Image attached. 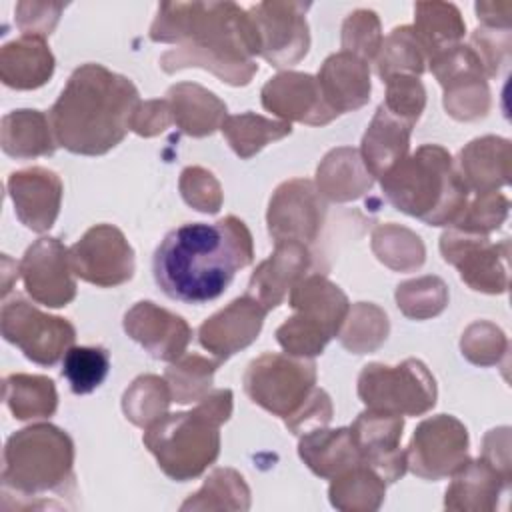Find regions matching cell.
<instances>
[{
    "instance_id": "obj_1",
    "label": "cell",
    "mask_w": 512,
    "mask_h": 512,
    "mask_svg": "<svg viewBox=\"0 0 512 512\" xmlns=\"http://www.w3.org/2000/svg\"><path fill=\"white\" fill-rule=\"evenodd\" d=\"M154 42H178L160 58L164 72L206 68L222 82L244 86L258 72L260 40L248 10L234 2H162L150 26Z\"/></svg>"
},
{
    "instance_id": "obj_2",
    "label": "cell",
    "mask_w": 512,
    "mask_h": 512,
    "mask_svg": "<svg viewBox=\"0 0 512 512\" xmlns=\"http://www.w3.org/2000/svg\"><path fill=\"white\" fill-rule=\"evenodd\" d=\"M254 242L236 216L214 224L188 222L170 230L152 258L158 288L172 300L204 304L216 300L236 272L252 264Z\"/></svg>"
},
{
    "instance_id": "obj_3",
    "label": "cell",
    "mask_w": 512,
    "mask_h": 512,
    "mask_svg": "<svg viewBox=\"0 0 512 512\" xmlns=\"http://www.w3.org/2000/svg\"><path fill=\"white\" fill-rule=\"evenodd\" d=\"M138 104L130 78L102 64H82L48 112L56 144L72 154H106L128 134Z\"/></svg>"
},
{
    "instance_id": "obj_4",
    "label": "cell",
    "mask_w": 512,
    "mask_h": 512,
    "mask_svg": "<svg viewBox=\"0 0 512 512\" xmlns=\"http://www.w3.org/2000/svg\"><path fill=\"white\" fill-rule=\"evenodd\" d=\"M386 200L428 226H452L468 204V186L450 152L424 144L380 176Z\"/></svg>"
},
{
    "instance_id": "obj_5",
    "label": "cell",
    "mask_w": 512,
    "mask_h": 512,
    "mask_svg": "<svg viewBox=\"0 0 512 512\" xmlns=\"http://www.w3.org/2000/svg\"><path fill=\"white\" fill-rule=\"evenodd\" d=\"M232 414V392L212 390L188 412L164 414L146 426L144 446L176 482L200 476L220 454V426Z\"/></svg>"
},
{
    "instance_id": "obj_6",
    "label": "cell",
    "mask_w": 512,
    "mask_h": 512,
    "mask_svg": "<svg viewBox=\"0 0 512 512\" xmlns=\"http://www.w3.org/2000/svg\"><path fill=\"white\" fill-rule=\"evenodd\" d=\"M74 444L54 424H32L14 432L4 446L2 496L48 498L74 490Z\"/></svg>"
},
{
    "instance_id": "obj_7",
    "label": "cell",
    "mask_w": 512,
    "mask_h": 512,
    "mask_svg": "<svg viewBox=\"0 0 512 512\" xmlns=\"http://www.w3.org/2000/svg\"><path fill=\"white\" fill-rule=\"evenodd\" d=\"M288 302L296 314L276 330V340L286 354L300 358L322 354L350 312L346 294L320 274L302 276L292 286Z\"/></svg>"
},
{
    "instance_id": "obj_8",
    "label": "cell",
    "mask_w": 512,
    "mask_h": 512,
    "mask_svg": "<svg viewBox=\"0 0 512 512\" xmlns=\"http://www.w3.org/2000/svg\"><path fill=\"white\" fill-rule=\"evenodd\" d=\"M436 380L424 362L406 358L398 366L366 364L358 376V396L370 410L420 416L436 404Z\"/></svg>"
},
{
    "instance_id": "obj_9",
    "label": "cell",
    "mask_w": 512,
    "mask_h": 512,
    "mask_svg": "<svg viewBox=\"0 0 512 512\" xmlns=\"http://www.w3.org/2000/svg\"><path fill=\"white\" fill-rule=\"evenodd\" d=\"M242 382L254 404L286 422L316 390V364L310 358L266 352L248 364Z\"/></svg>"
},
{
    "instance_id": "obj_10",
    "label": "cell",
    "mask_w": 512,
    "mask_h": 512,
    "mask_svg": "<svg viewBox=\"0 0 512 512\" xmlns=\"http://www.w3.org/2000/svg\"><path fill=\"white\" fill-rule=\"evenodd\" d=\"M0 330L6 342L40 366H54L76 340V330L66 318L44 314L18 296L4 302Z\"/></svg>"
},
{
    "instance_id": "obj_11",
    "label": "cell",
    "mask_w": 512,
    "mask_h": 512,
    "mask_svg": "<svg viewBox=\"0 0 512 512\" xmlns=\"http://www.w3.org/2000/svg\"><path fill=\"white\" fill-rule=\"evenodd\" d=\"M404 454L406 468L424 480L452 476L468 460V430L450 414L426 418L414 430Z\"/></svg>"
},
{
    "instance_id": "obj_12",
    "label": "cell",
    "mask_w": 512,
    "mask_h": 512,
    "mask_svg": "<svg viewBox=\"0 0 512 512\" xmlns=\"http://www.w3.org/2000/svg\"><path fill=\"white\" fill-rule=\"evenodd\" d=\"M306 2H258L248 8L260 40V56L274 68L292 66L308 54L310 32Z\"/></svg>"
},
{
    "instance_id": "obj_13",
    "label": "cell",
    "mask_w": 512,
    "mask_h": 512,
    "mask_svg": "<svg viewBox=\"0 0 512 512\" xmlns=\"http://www.w3.org/2000/svg\"><path fill=\"white\" fill-rule=\"evenodd\" d=\"M444 88V108L456 120H476L490 108L486 72L470 46L458 44L430 62Z\"/></svg>"
},
{
    "instance_id": "obj_14",
    "label": "cell",
    "mask_w": 512,
    "mask_h": 512,
    "mask_svg": "<svg viewBox=\"0 0 512 512\" xmlns=\"http://www.w3.org/2000/svg\"><path fill=\"white\" fill-rule=\"evenodd\" d=\"M442 258L456 266L460 278L478 292L502 294L508 288V238L492 244L484 234L448 230L440 238Z\"/></svg>"
},
{
    "instance_id": "obj_15",
    "label": "cell",
    "mask_w": 512,
    "mask_h": 512,
    "mask_svg": "<svg viewBox=\"0 0 512 512\" xmlns=\"http://www.w3.org/2000/svg\"><path fill=\"white\" fill-rule=\"evenodd\" d=\"M70 266L84 282L108 288L124 284L134 274V250L112 224H96L68 250Z\"/></svg>"
},
{
    "instance_id": "obj_16",
    "label": "cell",
    "mask_w": 512,
    "mask_h": 512,
    "mask_svg": "<svg viewBox=\"0 0 512 512\" xmlns=\"http://www.w3.org/2000/svg\"><path fill=\"white\" fill-rule=\"evenodd\" d=\"M326 216L322 194L310 180L294 178L280 184L270 198L266 222L274 242H314Z\"/></svg>"
},
{
    "instance_id": "obj_17",
    "label": "cell",
    "mask_w": 512,
    "mask_h": 512,
    "mask_svg": "<svg viewBox=\"0 0 512 512\" xmlns=\"http://www.w3.org/2000/svg\"><path fill=\"white\" fill-rule=\"evenodd\" d=\"M20 276L34 302L62 308L76 296V282L66 246L58 238L36 240L20 260Z\"/></svg>"
},
{
    "instance_id": "obj_18",
    "label": "cell",
    "mask_w": 512,
    "mask_h": 512,
    "mask_svg": "<svg viewBox=\"0 0 512 512\" xmlns=\"http://www.w3.org/2000/svg\"><path fill=\"white\" fill-rule=\"evenodd\" d=\"M402 428V416L370 408L358 414L350 426L362 464L370 466L384 482H396L408 470L406 454L400 450Z\"/></svg>"
},
{
    "instance_id": "obj_19",
    "label": "cell",
    "mask_w": 512,
    "mask_h": 512,
    "mask_svg": "<svg viewBox=\"0 0 512 512\" xmlns=\"http://www.w3.org/2000/svg\"><path fill=\"white\" fill-rule=\"evenodd\" d=\"M262 106L284 122L324 126L338 114L326 104L318 80L304 72H280L262 88Z\"/></svg>"
},
{
    "instance_id": "obj_20",
    "label": "cell",
    "mask_w": 512,
    "mask_h": 512,
    "mask_svg": "<svg viewBox=\"0 0 512 512\" xmlns=\"http://www.w3.org/2000/svg\"><path fill=\"white\" fill-rule=\"evenodd\" d=\"M266 314L268 310L256 298L244 294L204 320L198 328V340L224 362L258 338Z\"/></svg>"
},
{
    "instance_id": "obj_21",
    "label": "cell",
    "mask_w": 512,
    "mask_h": 512,
    "mask_svg": "<svg viewBox=\"0 0 512 512\" xmlns=\"http://www.w3.org/2000/svg\"><path fill=\"white\" fill-rule=\"evenodd\" d=\"M124 330L152 358L164 362L178 360L192 338V330L182 316L150 300L134 304L124 314Z\"/></svg>"
},
{
    "instance_id": "obj_22",
    "label": "cell",
    "mask_w": 512,
    "mask_h": 512,
    "mask_svg": "<svg viewBox=\"0 0 512 512\" xmlns=\"http://www.w3.org/2000/svg\"><path fill=\"white\" fill-rule=\"evenodd\" d=\"M8 194L18 220L32 232H46L56 222L62 202V180L40 166L16 170L8 176Z\"/></svg>"
},
{
    "instance_id": "obj_23",
    "label": "cell",
    "mask_w": 512,
    "mask_h": 512,
    "mask_svg": "<svg viewBox=\"0 0 512 512\" xmlns=\"http://www.w3.org/2000/svg\"><path fill=\"white\" fill-rule=\"evenodd\" d=\"M310 266L308 246L302 242H276L274 252L254 270L246 294L256 298L266 310L282 304L292 286Z\"/></svg>"
},
{
    "instance_id": "obj_24",
    "label": "cell",
    "mask_w": 512,
    "mask_h": 512,
    "mask_svg": "<svg viewBox=\"0 0 512 512\" xmlns=\"http://www.w3.org/2000/svg\"><path fill=\"white\" fill-rule=\"evenodd\" d=\"M326 104L340 116L354 112L370 100V68L368 62L352 52H336L328 56L316 76Z\"/></svg>"
},
{
    "instance_id": "obj_25",
    "label": "cell",
    "mask_w": 512,
    "mask_h": 512,
    "mask_svg": "<svg viewBox=\"0 0 512 512\" xmlns=\"http://www.w3.org/2000/svg\"><path fill=\"white\" fill-rule=\"evenodd\" d=\"M412 128L414 122L392 114L384 104L376 108L360 146V158L374 178L386 174L408 154Z\"/></svg>"
},
{
    "instance_id": "obj_26",
    "label": "cell",
    "mask_w": 512,
    "mask_h": 512,
    "mask_svg": "<svg viewBox=\"0 0 512 512\" xmlns=\"http://www.w3.org/2000/svg\"><path fill=\"white\" fill-rule=\"evenodd\" d=\"M54 74V56L44 38L22 34L0 50V80L16 90H34Z\"/></svg>"
},
{
    "instance_id": "obj_27",
    "label": "cell",
    "mask_w": 512,
    "mask_h": 512,
    "mask_svg": "<svg viewBox=\"0 0 512 512\" xmlns=\"http://www.w3.org/2000/svg\"><path fill=\"white\" fill-rule=\"evenodd\" d=\"M164 100L168 104L172 122L194 138L210 136L228 116L226 104L216 94L192 82L172 86Z\"/></svg>"
},
{
    "instance_id": "obj_28",
    "label": "cell",
    "mask_w": 512,
    "mask_h": 512,
    "mask_svg": "<svg viewBox=\"0 0 512 512\" xmlns=\"http://www.w3.org/2000/svg\"><path fill=\"white\" fill-rule=\"evenodd\" d=\"M458 172L468 190L494 192L508 184L510 176V142L498 136H484L472 140L460 150Z\"/></svg>"
},
{
    "instance_id": "obj_29",
    "label": "cell",
    "mask_w": 512,
    "mask_h": 512,
    "mask_svg": "<svg viewBox=\"0 0 512 512\" xmlns=\"http://www.w3.org/2000/svg\"><path fill=\"white\" fill-rule=\"evenodd\" d=\"M298 454L316 476L328 480L356 464H362L350 428L328 430L318 426L308 430L298 442Z\"/></svg>"
},
{
    "instance_id": "obj_30",
    "label": "cell",
    "mask_w": 512,
    "mask_h": 512,
    "mask_svg": "<svg viewBox=\"0 0 512 512\" xmlns=\"http://www.w3.org/2000/svg\"><path fill=\"white\" fill-rule=\"evenodd\" d=\"M450 488L446 490V508L450 510H490L496 506V498L504 486H508V474L500 472L484 456L478 460H466L454 474Z\"/></svg>"
},
{
    "instance_id": "obj_31",
    "label": "cell",
    "mask_w": 512,
    "mask_h": 512,
    "mask_svg": "<svg viewBox=\"0 0 512 512\" xmlns=\"http://www.w3.org/2000/svg\"><path fill=\"white\" fill-rule=\"evenodd\" d=\"M2 150L12 158L52 156L56 138L50 118L40 110H12L2 118L0 128Z\"/></svg>"
},
{
    "instance_id": "obj_32",
    "label": "cell",
    "mask_w": 512,
    "mask_h": 512,
    "mask_svg": "<svg viewBox=\"0 0 512 512\" xmlns=\"http://www.w3.org/2000/svg\"><path fill=\"white\" fill-rule=\"evenodd\" d=\"M318 192L334 202L360 198L374 184V176L366 170L360 152L354 148H336L318 166Z\"/></svg>"
},
{
    "instance_id": "obj_33",
    "label": "cell",
    "mask_w": 512,
    "mask_h": 512,
    "mask_svg": "<svg viewBox=\"0 0 512 512\" xmlns=\"http://www.w3.org/2000/svg\"><path fill=\"white\" fill-rule=\"evenodd\" d=\"M412 28L426 52L428 64L458 46L466 32L460 10L450 2H416Z\"/></svg>"
},
{
    "instance_id": "obj_34",
    "label": "cell",
    "mask_w": 512,
    "mask_h": 512,
    "mask_svg": "<svg viewBox=\"0 0 512 512\" xmlns=\"http://www.w3.org/2000/svg\"><path fill=\"white\" fill-rule=\"evenodd\" d=\"M4 402L16 420L50 418L58 406L54 380L38 374H8L4 378Z\"/></svg>"
},
{
    "instance_id": "obj_35",
    "label": "cell",
    "mask_w": 512,
    "mask_h": 512,
    "mask_svg": "<svg viewBox=\"0 0 512 512\" xmlns=\"http://www.w3.org/2000/svg\"><path fill=\"white\" fill-rule=\"evenodd\" d=\"M220 130L232 150L240 158L248 160L266 144L288 136L292 132V124L284 120H272L254 112H244L236 116H226Z\"/></svg>"
},
{
    "instance_id": "obj_36",
    "label": "cell",
    "mask_w": 512,
    "mask_h": 512,
    "mask_svg": "<svg viewBox=\"0 0 512 512\" xmlns=\"http://www.w3.org/2000/svg\"><path fill=\"white\" fill-rule=\"evenodd\" d=\"M386 482L366 464H356L332 478L330 502L340 510H376L384 498Z\"/></svg>"
},
{
    "instance_id": "obj_37",
    "label": "cell",
    "mask_w": 512,
    "mask_h": 512,
    "mask_svg": "<svg viewBox=\"0 0 512 512\" xmlns=\"http://www.w3.org/2000/svg\"><path fill=\"white\" fill-rule=\"evenodd\" d=\"M426 64V52L412 26H396L376 54V72L382 82L398 74L420 76Z\"/></svg>"
},
{
    "instance_id": "obj_38",
    "label": "cell",
    "mask_w": 512,
    "mask_h": 512,
    "mask_svg": "<svg viewBox=\"0 0 512 512\" xmlns=\"http://www.w3.org/2000/svg\"><path fill=\"white\" fill-rule=\"evenodd\" d=\"M170 402H172V392L168 382L160 376L146 374V376H138L130 384V388L124 392L122 410L132 424L146 428L154 420L164 416Z\"/></svg>"
},
{
    "instance_id": "obj_39",
    "label": "cell",
    "mask_w": 512,
    "mask_h": 512,
    "mask_svg": "<svg viewBox=\"0 0 512 512\" xmlns=\"http://www.w3.org/2000/svg\"><path fill=\"white\" fill-rule=\"evenodd\" d=\"M220 364V360L212 362L198 354H188L174 360V364H170L164 372V380L170 386L172 398L180 404H188L194 400L198 402L210 392L214 372Z\"/></svg>"
},
{
    "instance_id": "obj_40",
    "label": "cell",
    "mask_w": 512,
    "mask_h": 512,
    "mask_svg": "<svg viewBox=\"0 0 512 512\" xmlns=\"http://www.w3.org/2000/svg\"><path fill=\"white\" fill-rule=\"evenodd\" d=\"M344 322L348 324L340 332V342L344 348L356 354L376 350L388 336L386 312L368 302L354 304Z\"/></svg>"
},
{
    "instance_id": "obj_41",
    "label": "cell",
    "mask_w": 512,
    "mask_h": 512,
    "mask_svg": "<svg viewBox=\"0 0 512 512\" xmlns=\"http://www.w3.org/2000/svg\"><path fill=\"white\" fill-rule=\"evenodd\" d=\"M110 354L102 346H72L62 358V376L74 394L94 392L108 376Z\"/></svg>"
},
{
    "instance_id": "obj_42",
    "label": "cell",
    "mask_w": 512,
    "mask_h": 512,
    "mask_svg": "<svg viewBox=\"0 0 512 512\" xmlns=\"http://www.w3.org/2000/svg\"><path fill=\"white\" fill-rule=\"evenodd\" d=\"M372 248L378 260L394 270H410L424 262V246L420 238L396 224L378 226L372 234Z\"/></svg>"
},
{
    "instance_id": "obj_43",
    "label": "cell",
    "mask_w": 512,
    "mask_h": 512,
    "mask_svg": "<svg viewBox=\"0 0 512 512\" xmlns=\"http://www.w3.org/2000/svg\"><path fill=\"white\" fill-rule=\"evenodd\" d=\"M398 308L414 320L436 316L448 302L446 284L438 276H422L398 284L396 288Z\"/></svg>"
},
{
    "instance_id": "obj_44",
    "label": "cell",
    "mask_w": 512,
    "mask_h": 512,
    "mask_svg": "<svg viewBox=\"0 0 512 512\" xmlns=\"http://www.w3.org/2000/svg\"><path fill=\"white\" fill-rule=\"evenodd\" d=\"M382 46L380 20L372 10H354L342 24V50L372 60Z\"/></svg>"
},
{
    "instance_id": "obj_45",
    "label": "cell",
    "mask_w": 512,
    "mask_h": 512,
    "mask_svg": "<svg viewBox=\"0 0 512 512\" xmlns=\"http://www.w3.org/2000/svg\"><path fill=\"white\" fill-rule=\"evenodd\" d=\"M508 214V198L504 194L494 192H482L476 194V200L472 204H466L458 220L452 224L456 230L472 232V234H488L496 230Z\"/></svg>"
},
{
    "instance_id": "obj_46",
    "label": "cell",
    "mask_w": 512,
    "mask_h": 512,
    "mask_svg": "<svg viewBox=\"0 0 512 512\" xmlns=\"http://www.w3.org/2000/svg\"><path fill=\"white\" fill-rule=\"evenodd\" d=\"M384 82H386V98L382 104L392 114H398L416 124L426 104V92L418 76L398 74Z\"/></svg>"
},
{
    "instance_id": "obj_47",
    "label": "cell",
    "mask_w": 512,
    "mask_h": 512,
    "mask_svg": "<svg viewBox=\"0 0 512 512\" xmlns=\"http://www.w3.org/2000/svg\"><path fill=\"white\" fill-rule=\"evenodd\" d=\"M180 192L192 208L214 214L222 206V192L218 180L200 166H188L180 174Z\"/></svg>"
},
{
    "instance_id": "obj_48",
    "label": "cell",
    "mask_w": 512,
    "mask_h": 512,
    "mask_svg": "<svg viewBox=\"0 0 512 512\" xmlns=\"http://www.w3.org/2000/svg\"><path fill=\"white\" fill-rule=\"evenodd\" d=\"M64 8L66 4L60 2H18L14 6V20L22 34L46 38L58 24Z\"/></svg>"
},
{
    "instance_id": "obj_49",
    "label": "cell",
    "mask_w": 512,
    "mask_h": 512,
    "mask_svg": "<svg viewBox=\"0 0 512 512\" xmlns=\"http://www.w3.org/2000/svg\"><path fill=\"white\" fill-rule=\"evenodd\" d=\"M498 344H506L502 332L488 322H476L462 334V354L474 364H494L502 352Z\"/></svg>"
},
{
    "instance_id": "obj_50",
    "label": "cell",
    "mask_w": 512,
    "mask_h": 512,
    "mask_svg": "<svg viewBox=\"0 0 512 512\" xmlns=\"http://www.w3.org/2000/svg\"><path fill=\"white\" fill-rule=\"evenodd\" d=\"M330 420H332L330 396L322 388H316L312 396L306 400V404L284 424L294 434H302V430H306L308 426H316V428L326 426Z\"/></svg>"
},
{
    "instance_id": "obj_51",
    "label": "cell",
    "mask_w": 512,
    "mask_h": 512,
    "mask_svg": "<svg viewBox=\"0 0 512 512\" xmlns=\"http://www.w3.org/2000/svg\"><path fill=\"white\" fill-rule=\"evenodd\" d=\"M170 124H172V116L166 100H148L144 104L142 102L138 104L132 116L130 130H134L140 136H154L166 130Z\"/></svg>"
}]
</instances>
